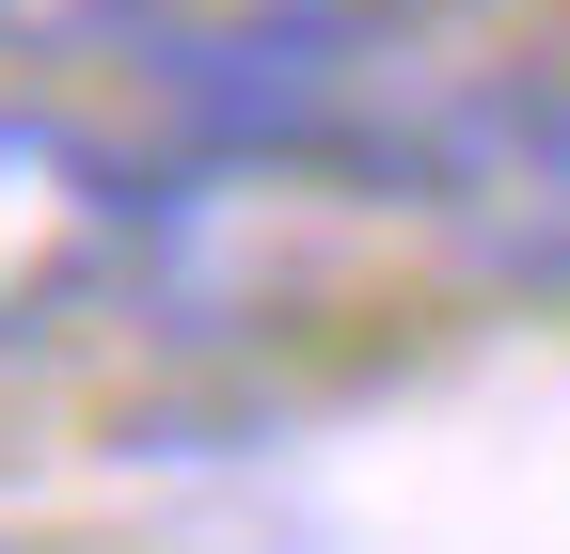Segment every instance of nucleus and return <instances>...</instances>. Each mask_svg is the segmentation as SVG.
<instances>
[{
  "mask_svg": "<svg viewBox=\"0 0 570 554\" xmlns=\"http://www.w3.org/2000/svg\"><path fill=\"white\" fill-rule=\"evenodd\" d=\"M142 238H159V190H142L80 111L0 96V349H48L63 317H96Z\"/></svg>",
  "mask_w": 570,
  "mask_h": 554,
  "instance_id": "obj_1",
  "label": "nucleus"
}]
</instances>
